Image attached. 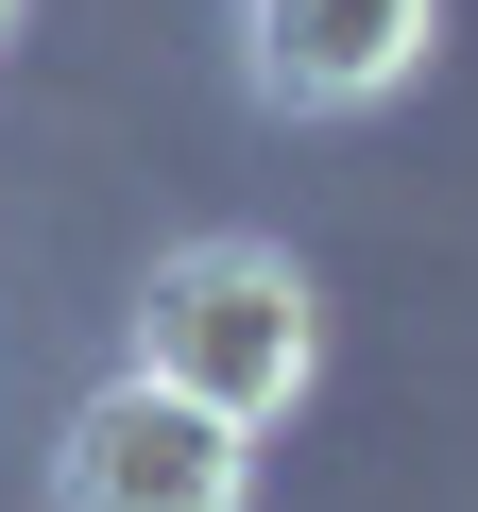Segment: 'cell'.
<instances>
[{"label": "cell", "mask_w": 478, "mask_h": 512, "mask_svg": "<svg viewBox=\"0 0 478 512\" xmlns=\"http://www.w3.org/2000/svg\"><path fill=\"white\" fill-rule=\"evenodd\" d=\"M137 376L205 393L222 427H274L308 376H325V308L274 239H171L154 291H137Z\"/></svg>", "instance_id": "obj_1"}, {"label": "cell", "mask_w": 478, "mask_h": 512, "mask_svg": "<svg viewBox=\"0 0 478 512\" xmlns=\"http://www.w3.org/2000/svg\"><path fill=\"white\" fill-rule=\"evenodd\" d=\"M52 512H257V427H222L171 376H103L52 427Z\"/></svg>", "instance_id": "obj_2"}, {"label": "cell", "mask_w": 478, "mask_h": 512, "mask_svg": "<svg viewBox=\"0 0 478 512\" xmlns=\"http://www.w3.org/2000/svg\"><path fill=\"white\" fill-rule=\"evenodd\" d=\"M444 0H239V69H257L274 120H359L427 69Z\"/></svg>", "instance_id": "obj_3"}, {"label": "cell", "mask_w": 478, "mask_h": 512, "mask_svg": "<svg viewBox=\"0 0 478 512\" xmlns=\"http://www.w3.org/2000/svg\"><path fill=\"white\" fill-rule=\"evenodd\" d=\"M0 35H18V0H0Z\"/></svg>", "instance_id": "obj_4"}]
</instances>
